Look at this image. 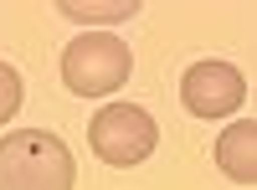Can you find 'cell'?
I'll return each mask as SVG.
<instances>
[{"label":"cell","mask_w":257,"mask_h":190,"mask_svg":"<svg viewBox=\"0 0 257 190\" xmlns=\"http://www.w3.org/2000/svg\"><path fill=\"white\" fill-rule=\"evenodd\" d=\"M180 103H185V113H196V118H221V113L247 103V77H242V67H231L221 57L190 62L185 77H180Z\"/></svg>","instance_id":"obj_4"},{"label":"cell","mask_w":257,"mask_h":190,"mask_svg":"<svg viewBox=\"0 0 257 190\" xmlns=\"http://www.w3.org/2000/svg\"><path fill=\"white\" fill-rule=\"evenodd\" d=\"M72 149L47 129H16L0 139V190H72Z\"/></svg>","instance_id":"obj_1"},{"label":"cell","mask_w":257,"mask_h":190,"mask_svg":"<svg viewBox=\"0 0 257 190\" xmlns=\"http://www.w3.org/2000/svg\"><path fill=\"white\" fill-rule=\"evenodd\" d=\"M216 164H221V175H231L237 185L257 180V123L252 118H237L216 139Z\"/></svg>","instance_id":"obj_5"},{"label":"cell","mask_w":257,"mask_h":190,"mask_svg":"<svg viewBox=\"0 0 257 190\" xmlns=\"http://www.w3.org/2000/svg\"><path fill=\"white\" fill-rule=\"evenodd\" d=\"M128 72H134V57L113 31H88L67 41V52H62V82L77 98H108L113 88L128 82Z\"/></svg>","instance_id":"obj_2"},{"label":"cell","mask_w":257,"mask_h":190,"mask_svg":"<svg viewBox=\"0 0 257 190\" xmlns=\"http://www.w3.org/2000/svg\"><path fill=\"white\" fill-rule=\"evenodd\" d=\"M88 144H93V154L103 164L128 170V164H144L160 149V129H155V118H149L144 108H134V103H108V108L93 113Z\"/></svg>","instance_id":"obj_3"},{"label":"cell","mask_w":257,"mask_h":190,"mask_svg":"<svg viewBox=\"0 0 257 190\" xmlns=\"http://www.w3.org/2000/svg\"><path fill=\"white\" fill-rule=\"evenodd\" d=\"M67 21H128L139 16V0H113V6H93V0H62Z\"/></svg>","instance_id":"obj_6"},{"label":"cell","mask_w":257,"mask_h":190,"mask_svg":"<svg viewBox=\"0 0 257 190\" xmlns=\"http://www.w3.org/2000/svg\"><path fill=\"white\" fill-rule=\"evenodd\" d=\"M16 113H21V72L0 62V123H11Z\"/></svg>","instance_id":"obj_7"}]
</instances>
